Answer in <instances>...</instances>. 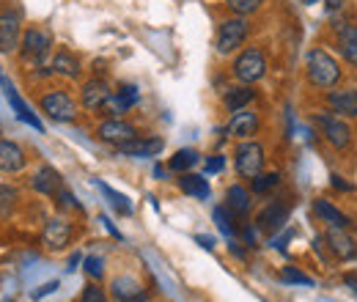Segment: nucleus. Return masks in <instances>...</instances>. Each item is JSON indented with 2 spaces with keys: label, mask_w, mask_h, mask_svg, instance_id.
I'll return each mask as SVG.
<instances>
[{
  "label": "nucleus",
  "mask_w": 357,
  "mask_h": 302,
  "mask_svg": "<svg viewBox=\"0 0 357 302\" xmlns=\"http://www.w3.org/2000/svg\"><path fill=\"white\" fill-rule=\"evenodd\" d=\"M225 201H228V209L234 215H248L250 212V192L242 184H231L228 192H225Z\"/></svg>",
  "instance_id": "obj_24"
},
{
  "label": "nucleus",
  "mask_w": 357,
  "mask_h": 302,
  "mask_svg": "<svg viewBox=\"0 0 357 302\" xmlns=\"http://www.w3.org/2000/svg\"><path fill=\"white\" fill-rule=\"evenodd\" d=\"M234 163H236V173L245 176V179H256L261 168H264V149L261 143H239L236 146V154H234Z\"/></svg>",
  "instance_id": "obj_4"
},
{
  "label": "nucleus",
  "mask_w": 357,
  "mask_h": 302,
  "mask_svg": "<svg viewBox=\"0 0 357 302\" xmlns=\"http://www.w3.org/2000/svg\"><path fill=\"white\" fill-rule=\"evenodd\" d=\"M80 261H83V256H80V253H75V256H72V259H69V272H75V269H77V264H80Z\"/></svg>",
  "instance_id": "obj_44"
},
{
  "label": "nucleus",
  "mask_w": 357,
  "mask_h": 302,
  "mask_svg": "<svg viewBox=\"0 0 357 302\" xmlns=\"http://www.w3.org/2000/svg\"><path fill=\"white\" fill-rule=\"evenodd\" d=\"M338 50H341L347 63L357 66V28L347 25L344 31H338Z\"/></svg>",
  "instance_id": "obj_25"
},
{
  "label": "nucleus",
  "mask_w": 357,
  "mask_h": 302,
  "mask_svg": "<svg viewBox=\"0 0 357 302\" xmlns=\"http://www.w3.org/2000/svg\"><path fill=\"white\" fill-rule=\"evenodd\" d=\"M99 222H105V228H107V231H110V234H113V236H116V239H124V236H121V234H119V231H116V225H113V222H110V220H107V217H105V215L99 217Z\"/></svg>",
  "instance_id": "obj_41"
},
{
  "label": "nucleus",
  "mask_w": 357,
  "mask_h": 302,
  "mask_svg": "<svg viewBox=\"0 0 357 302\" xmlns=\"http://www.w3.org/2000/svg\"><path fill=\"white\" fill-rule=\"evenodd\" d=\"M316 124L321 127V135L327 137V143H330L333 149H347V146H349L352 130L347 127L344 119H335V116H330V113H319V116H316Z\"/></svg>",
  "instance_id": "obj_7"
},
{
  "label": "nucleus",
  "mask_w": 357,
  "mask_h": 302,
  "mask_svg": "<svg viewBox=\"0 0 357 302\" xmlns=\"http://www.w3.org/2000/svg\"><path fill=\"white\" fill-rule=\"evenodd\" d=\"M52 72H58V75L75 80V77H80V61H77L69 50H58L55 58H52Z\"/></svg>",
  "instance_id": "obj_23"
},
{
  "label": "nucleus",
  "mask_w": 357,
  "mask_h": 302,
  "mask_svg": "<svg viewBox=\"0 0 357 302\" xmlns=\"http://www.w3.org/2000/svg\"><path fill=\"white\" fill-rule=\"evenodd\" d=\"M17 206V190L8 184H0V217H8Z\"/></svg>",
  "instance_id": "obj_30"
},
{
  "label": "nucleus",
  "mask_w": 357,
  "mask_h": 302,
  "mask_svg": "<svg viewBox=\"0 0 357 302\" xmlns=\"http://www.w3.org/2000/svg\"><path fill=\"white\" fill-rule=\"evenodd\" d=\"M305 72H308L311 86L316 88H330L341 80V66H338V61L327 50H311L308 52Z\"/></svg>",
  "instance_id": "obj_1"
},
{
  "label": "nucleus",
  "mask_w": 357,
  "mask_h": 302,
  "mask_svg": "<svg viewBox=\"0 0 357 302\" xmlns=\"http://www.w3.org/2000/svg\"><path fill=\"white\" fill-rule=\"evenodd\" d=\"M201 157H198V151L195 149H181V151H176L174 157H171V163H168V168L171 171H178V173H187L195 163H198Z\"/></svg>",
  "instance_id": "obj_29"
},
{
  "label": "nucleus",
  "mask_w": 357,
  "mask_h": 302,
  "mask_svg": "<svg viewBox=\"0 0 357 302\" xmlns=\"http://www.w3.org/2000/svg\"><path fill=\"white\" fill-rule=\"evenodd\" d=\"M215 222H218V228L223 231L225 236H234L236 231H234V225H231V220H228V215H225L223 206H215Z\"/></svg>",
  "instance_id": "obj_35"
},
{
  "label": "nucleus",
  "mask_w": 357,
  "mask_h": 302,
  "mask_svg": "<svg viewBox=\"0 0 357 302\" xmlns=\"http://www.w3.org/2000/svg\"><path fill=\"white\" fill-rule=\"evenodd\" d=\"M253 88L250 86H239V88H228V93L223 96L225 107L231 110V113H236V110H245V105H250L253 102Z\"/></svg>",
  "instance_id": "obj_26"
},
{
  "label": "nucleus",
  "mask_w": 357,
  "mask_h": 302,
  "mask_svg": "<svg viewBox=\"0 0 357 302\" xmlns=\"http://www.w3.org/2000/svg\"><path fill=\"white\" fill-rule=\"evenodd\" d=\"M137 102H140V91H137L135 86H124L119 93H110V99L105 102V107H102V110H105V113H110L113 119H119V116H124L130 107H135Z\"/></svg>",
  "instance_id": "obj_10"
},
{
  "label": "nucleus",
  "mask_w": 357,
  "mask_h": 302,
  "mask_svg": "<svg viewBox=\"0 0 357 302\" xmlns=\"http://www.w3.org/2000/svg\"><path fill=\"white\" fill-rule=\"evenodd\" d=\"M69 239H72V225L66 220H61V217L50 220L45 225V231H42V242L50 250H63L69 245Z\"/></svg>",
  "instance_id": "obj_9"
},
{
  "label": "nucleus",
  "mask_w": 357,
  "mask_h": 302,
  "mask_svg": "<svg viewBox=\"0 0 357 302\" xmlns=\"http://www.w3.org/2000/svg\"><path fill=\"white\" fill-rule=\"evenodd\" d=\"M300 3H305V6H313V3H319V0H300Z\"/></svg>",
  "instance_id": "obj_47"
},
{
  "label": "nucleus",
  "mask_w": 357,
  "mask_h": 302,
  "mask_svg": "<svg viewBox=\"0 0 357 302\" xmlns=\"http://www.w3.org/2000/svg\"><path fill=\"white\" fill-rule=\"evenodd\" d=\"M234 75H236V80H242L245 86L259 83V80L267 75V58H264V52L256 50V47L245 50V52L234 61Z\"/></svg>",
  "instance_id": "obj_2"
},
{
  "label": "nucleus",
  "mask_w": 357,
  "mask_h": 302,
  "mask_svg": "<svg viewBox=\"0 0 357 302\" xmlns=\"http://www.w3.org/2000/svg\"><path fill=\"white\" fill-rule=\"evenodd\" d=\"M178 190L184 192V195H190V198H198V201H206L209 198V181L204 179V176H198V173H181V179H178Z\"/></svg>",
  "instance_id": "obj_19"
},
{
  "label": "nucleus",
  "mask_w": 357,
  "mask_h": 302,
  "mask_svg": "<svg viewBox=\"0 0 357 302\" xmlns=\"http://www.w3.org/2000/svg\"><path fill=\"white\" fill-rule=\"evenodd\" d=\"M31 184H33V190L36 192H42V195H55L58 190H61V173L55 171V168H39V171L33 173V179H31Z\"/></svg>",
  "instance_id": "obj_20"
},
{
  "label": "nucleus",
  "mask_w": 357,
  "mask_h": 302,
  "mask_svg": "<svg viewBox=\"0 0 357 302\" xmlns=\"http://www.w3.org/2000/svg\"><path fill=\"white\" fill-rule=\"evenodd\" d=\"M39 107H42V113H45L47 119H52L58 124H69L77 116V105H75V99L66 91H50V93H45Z\"/></svg>",
  "instance_id": "obj_3"
},
{
  "label": "nucleus",
  "mask_w": 357,
  "mask_h": 302,
  "mask_svg": "<svg viewBox=\"0 0 357 302\" xmlns=\"http://www.w3.org/2000/svg\"><path fill=\"white\" fill-rule=\"evenodd\" d=\"M110 289H113V297L119 302H143V286L132 275H119L110 283Z\"/></svg>",
  "instance_id": "obj_12"
},
{
  "label": "nucleus",
  "mask_w": 357,
  "mask_h": 302,
  "mask_svg": "<svg viewBox=\"0 0 357 302\" xmlns=\"http://www.w3.org/2000/svg\"><path fill=\"white\" fill-rule=\"evenodd\" d=\"M261 3H264V0H228V8H231L234 14H239V17H245V14L259 11Z\"/></svg>",
  "instance_id": "obj_33"
},
{
  "label": "nucleus",
  "mask_w": 357,
  "mask_h": 302,
  "mask_svg": "<svg viewBox=\"0 0 357 302\" xmlns=\"http://www.w3.org/2000/svg\"><path fill=\"white\" fill-rule=\"evenodd\" d=\"M248 39V22L242 17H234V20H225L218 31V52L220 55H228L234 52L236 47H242Z\"/></svg>",
  "instance_id": "obj_5"
},
{
  "label": "nucleus",
  "mask_w": 357,
  "mask_h": 302,
  "mask_svg": "<svg viewBox=\"0 0 357 302\" xmlns=\"http://www.w3.org/2000/svg\"><path fill=\"white\" fill-rule=\"evenodd\" d=\"M20 47V17L14 11L0 14V52H14Z\"/></svg>",
  "instance_id": "obj_11"
},
{
  "label": "nucleus",
  "mask_w": 357,
  "mask_h": 302,
  "mask_svg": "<svg viewBox=\"0 0 357 302\" xmlns=\"http://www.w3.org/2000/svg\"><path fill=\"white\" fill-rule=\"evenodd\" d=\"M223 168H225V157H220V154H215V157L206 160V173H220Z\"/></svg>",
  "instance_id": "obj_39"
},
{
  "label": "nucleus",
  "mask_w": 357,
  "mask_h": 302,
  "mask_svg": "<svg viewBox=\"0 0 357 302\" xmlns=\"http://www.w3.org/2000/svg\"><path fill=\"white\" fill-rule=\"evenodd\" d=\"M289 222V206L286 204H272L259 215V228L267 234H278Z\"/></svg>",
  "instance_id": "obj_16"
},
{
  "label": "nucleus",
  "mask_w": 357,
  "mask_h": 302,
  "mask_svg": "<svg viewBox=\"0 0 357 302\" xmlns=\"http://www.w3.org/2000/svg\"><path fill=\"white\" fill-rule=\"evenodd\" d=\"M327 242H330V250H333L338 259H355L357 256L355 242H352L347 234H341V231H333V234L327 236Z\"/></svg>",
  "instance_id": "obj_27"
},
{
  "label": "nucleus",
  "mask_w": 357,
  "mask_h": 302,
  "mask_svg": "<svg viewBox=\"0 0 357 302\" xmlns=\"http://www.w3.org/2000/svg\"><path fill=\"white\" fill-rule=\"evenodd\" d=\"M333 113H341L344 119H357V88H344V91H330L327 96Z\"/></svg>",
  "instance_id": "obj_14"
},
{
  "label": "nucleus",
  "mask_w": 357,
  "mask_h": 302,
  "mask_svg": "<svg viewBox=\"0 0 357 302\" xmlns=\"http://www.w3.org/2000/svg\"><path fill=\"white\" fill-rule=\"evenodd\" d=\"M154 176H157V179H165V171H162V168L157 165V168H154Z\"/></svg>",
  "instance_id": "obj_46"
},
{
  "label": "nucleus",
  "mask_w": 357,
  "mask_h": 302,
  "mask_svg": "<svg viewBox=\"0 0 357 302\" xmlns=\"http://www.w3.org/2000/svg\"><path fill=\"white\" fill-rule=\"evenodd\" d=\"M58 289H61V283H58V280H50L45 286H39L36 292H31V300H45L47 294H55Z\"/></svg>",
  "instance_id": "obj_38"
},
{
  "label": "nucleus",
  "mask_w": 357,
  "mask_h": 302,
  "mask_svg": "<svg viewBox=\"0 0 357 302\" xmlns=\"http://www.w3.org/2000/svg\"><path fill=\"white\" fill-rule=\"evenodd\" d=\"M195 242H198L201 248H206V250H212V248H215V239H212V236H195Z\"/></svg>",
  "instance_id": "obj_42"
},
{
  "label": "nucleus",
  "mask_w": 357,
  "mask_h": 302,
  "mask_svg": "<svg viewBox=\"0 0 357 302\" xmlns=\"http://www.w3.org/2000/svg\"><path fill=\"white\" fill-rule=\"evenodd\" d=\"M25 168V151L14 140H0V171L20 173Z\"/></svg>",
  "instance_id": "obj_13"
},
{
  "label": "nucleus",
  "mask_w": 357,
  "mask_h": 302,
  "mask_svg": "<svg viewBox=\"0 0 357 302\" xmlns=\"http://www.w3.org/2000/svg\"><path fill=\"white\" fill-rule=\"evenodd\" d=\"M55 198H58V204H61L63 209H83V206L77 204V198H75V195H72L69 190H63V187H61V190L55 192Z\"/></svg>",
  "instance_id": "obj_37"
},
{
  "label": "nucleus",
  "mask_w": 357,
  "mask_h": 302,
  "mask_svg": "<svg viewBox=\"0 0 357 302\" xmlns=\"http://www.w3.org/2000/svg\"><path fill=\"white\" fill-rule=\"evenodd\" d=\"M96 135H99V137H102L105 143H113V146L119 149V146H124V143L135 140V137H137V130H135L132 124L121 121V119H110V121L99 124Z\"/></svg>",
  "instance_id": "obj_8"
},
{
  "label": "nucleus",
  "mask_w": 357,
  "mask_h": 302,
  "mask_svg": "<svg viewBox=\"0 0 357 302\" xmlns=\"http://www.w3.org/2000/svg\"><path fill=\"white\" fill-rule=\"evenodd\" d=\"M165 149V143L160 140V137H149V140H140V137H135L130 143H124V146H119V151L124 154V157H157L160 151Z\"/></svg>",
  "instance_id": "obj_15"
},
{
  "label": "nucleus",
  "mask_w": 357,
  "mask_h": 302,
  "mask_svg": "<svg viewBox=\"0 0 357 302\" xmlns=\"http://www.w3.org/2000/svg\"><path fill=\"white\" fill-rule=\"evenodd\" d=\"M344 3H347V0H327L324 6H327V11H338V8L344 6Z\"/></svg>",
  "instance_id": "obj_43"
},
{
  "label": "nucleus",
  "mask_w": 357,
  "mask_h": 302,
  "mask_svg": "<svg viewBox=\"0 0 357 302\" xmlns=\"http://www.w3.org/2000/svg\"><path fill=\"white\" fill-rule=\"evenodd\" d=\"M6 99L11 102V107H14V113H17V119H20V121H25L28 127H33L36 132H45V124H42V121L36 119V113H33V110H31V107L22 102V96L14 91V86L6 91Z\"/></svg>",
  "instance_id": "obj_21"
},
{
  "label": "nucleus",
  "mask_w": 357,
  "mask_h": 302,
  "mask_svg": "<svg viewBox=\"0 0 357 302\" xmlns=\"http://www.w3.org/2000/svg\"><path fill=\"white\" fill-rule=\"evenodd\" d=\"M280 278H283L286 283H297V286H313V278H308L305 272H300V269H294V266H283V269H280Z\"/></svg>",
  "instance_id": "obj_32"
},
{
  "label": "nucleus",
  "mask_w": 357,
  "mask_h": 302,
  "mask_svg": "<svg viewBox=\"0 0 357 302\" xmlns=\"http://www.w3.org/2000/svg\"><path fill=\"white\" fill-rule=\"evenodd\" d=\"M52 50V36L42 28H31L22 36V58L31 63H42Z\"/></svg>",
  "instance_id": "obj_6"
},
{
  "label": "nucleus",
  "mask_w": 357,
  "mask_h": 302,
  "mask_svg": "<svg viewBox=\"0 0 357 302\" xmlns=\"http://www.w3.org/2000/svg\"><path fill=\"white\" fill-rule=\"evenodd\" d=\"M344 280H347V283H349V286H352V289H355V292H357V278H355V275H347Z\"/></svg>",
  "instance_id": "obj_45"
},
{
  "label": "nucleus",
  "mask_w": 357,
  "mask_h": 302,
  "mask_svg": "<svg viewBox=\"0 0 357 302\" xmlns=\"http://www.w3.org/2000/svg\"><path fill=\"white\" fill-rule=\"evenodd\" d=\"M83 264H86L89 278H93V280H99L105 275V261H102V256H89V259H83Z\"/></svg>",
  "instance_id": "obj_34"
},
{
  "label": "nucleus",
  "mask_w": 357,
  "mask_h": 302,
  "mask_svg": "<svg viewBox=\"0 0 357 302\" xmlns=\"http://www.w3.org/2000/svg\"><path fill=\"white\" fill-rule=\"evenodd\" d=\"M256 130H259V116L250 110H236L228 121V135L234 137H250L256 135Z\"/></svg>",
  "instance_id": "obj_17"
},
{
  "label": "nucleus",
  "mask_w": 357,
  "mask_h": 302,
  "mask_svg": "<svg viewBox=\"0 0 357 302\" xmlns=\"http://www.w3.org/2000/svg\"><path fill=\"white\" fill-rule=\"evenodd\" d=\"M80 99H83V107H89V110H102L105 102L110 99V88L105 86L102 80H89V83L83 86Z\"/></svg>",
  "instance_id": "obj_18"
},
{
  "label": "nucleus",
  "mask_w": 357,
  "mask_h": 302,
  "mask_svg": "<svg viewBox=\"0 0 357 302\" xmlns=\"http://www.w3.org/2000/svg\"><path fill=\"white\" fill-rule=\"evenodd\" d=\"M313 212L321 217V222H327L330 228H347L352 220L344 215L341 209H335L330 201H321V198H316L313 201Z\"/></svg>",
  "instance_id": "obj_22"
},
{
  "label": "nucleus",
  "mask_w": 357,
  "mask_h": 302,
  "mask_svg": "<svg viewBox=\"0 0 357 302\" xmlns=\"http://www.w3.org/2000/svg\"><path fill=\"white\" fill-rule=\"evenodd\" d=\"M280 184V173L272 171V173H259L256 179H253V192L256 195H261V192H267L272 187H278Z\"/></svg>",
  "instance_id": "obj_31"
},
{
  "label": "nucleus",
  "mask_w": 357,
  "mask_h": 302,
  "mask_svg": "<svg viewBox=\"0 0 357 302\" xmlns=\"http://www.w3.org/2000/svg\"><path fill=\"white\" fill-rule=\"evenodd\" d=\"M330 179H333V187H335V190H347V192H349V190H352V184H349V181H344V179H341V176H335V173H333V176H330Z\"/></svg>",
  "instance_id": "obj_40"
},
{
  "label": "nucleus",
  "mask_w": 357,
  "mask_h": 302,
  "mask_svg": "<svg viewBox=\"0 0 357 302\" xmlns=\"http://www.w3.org/2000/svg\"><path fill=\"white\" fill-rule=\"evenodd\" d=\"M96 187H99V190L107 195V201L113 204V209H116L119 215H127V217L132 215V204H130V198H127V195L116 192V190H113V187H107L105 181H96Z\"/></svg>",
  "instance_id": "obj_28"
},
{
  "label": "nucleus",
  "mask_w": 357,
  "mask_h": 302,
  "mask_svg": "<svg viewBox=\"0 0 357 302\" xmlns=\"http://www.w3.org/2000/svg\"><path fill=\"white\" fill-rule=\"evenodd\" d=\"M80 302H107V297H105V292H102L96 283H89V286L83 289V297H80Z\"/></svg>",
  "instance_id": "obj_36"
}]
</instances>
